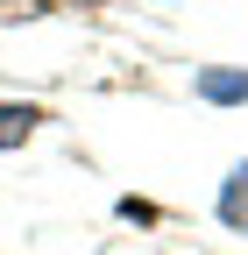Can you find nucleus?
<instances>
[{
    "mask_svg": "<svg viewBox=\"0 0 248 255\" xmlns=\"http://www.w3.org/2000/svg\"><path fill=\"white\" fill-rule=\"evenodd\" d=\"M220 220L248 234V163H241V170H234V177L220 184Z\"/></svg>",
    "mask_w": 248,
    "mask_h": 255,
    "instance_id": "obj_1",
    "label": "nucleus"
},
{
    "mask_svg": "<svg viewBox=\"0 0 248 255\" xmlns=\"http://www.w3.org/2000/svg\"><path fill=\"white\" fill-rule=\"evenodd\" d=\"M199 92H206V100H220V107H227V100H248V71H206Z\"/></svg>",
    "mask_w": 248,
    "mask_h": 255,
    "instance_id": "obj_2",
    "label": "nucleus"
},
{
    "mask_svg": "<svg viewBox=\"0 0 248 255\" xmlns=\"http://www.w3.org/2000/svg\"><path fill=\"white\" fill-rule=\"evenodd\" d=\"M36 128V107H0V142H21Z\"/></svg>",
    "mask_w": 248,
    "mask_h": 255,
    "instance_id": "obj_3",
    "label": "nucleus"
}]
</instances>
